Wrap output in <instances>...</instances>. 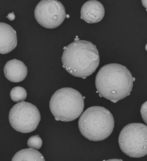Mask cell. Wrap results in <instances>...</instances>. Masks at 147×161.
<instances>
[{
	"instance_id": "6da1fadb",
	"label": "cell",
	"mask_w": 147,
	"mask_h": 161,
	"mask_svg": "<svg viewBox=\"0 0 147 161\" xmlns=\"http://www.w3.org/2000/svg\"><path fill=\"white\" fill-rule=\"evenodd\" d=\"M134 80L125 66L112 63L99 70L95 77V84L100 97L116 103L130 95Z\"/></svg>"
},
{
	"instance_id": "5bb4252c",
	"label": "cell",
	"mask_w": 147,
	"mask_h": 161,
	"mask_svg": "<svg viewBox=\"0 0 147 161\" xmlns=\"http://www.w3.org/2000/svg\"><path fill=\"white\" fill-rule=\"evenodd\" d=\"M140 112L143 120L147 124V101L142 105Z\"/></svg>"
},
{
	"instance_id": "5b68a950",
	"label": "cell",
	"mask_w": 147,
	"mask_h": 161,
	"mask_svg": "<svg viewBox=\"0 0 147 161\" xmlns=\"http://www.w3.org/2000/svg\"><path fill=\"white\" fill-rule=\"evenodd\" d=\"M147 126L141 123L127 125L120 132V148L131 158H143L147 154Z\"/></svg>"
},
{
	"instance_id": "9a60e30c",
	"label": "cell",
	"mask_w": 147,
	"mask_h": 161,
	"mask_svg": "<svg viewBox=\"0 0 147 161\" xmlns=\"http://www.w3.org/2000/svg\"><path fill=\"white\" fill-rule=\"evenodd\" d=\"M8 18L9 20L12 21L15 20V15H14L13 13H10L8 15Z\"/></svg>"
},
{
	"instance_id": "7a4b0ae2",
	"label": "cell",
	"mask_w": 147,
	"mask_h": 161,
	"mask_svg": "<svg viewBox=\"0 0 147 161\" xmlns=\"http://www.w3.org/2000/svg\"><path fill=\"white\" fill-rule=\"evenodd\" d=\"M63 68L75 77L86 79L95 72L100 63L96 46L90 42L75 40L63 51Z\"/></svg>"
},
{
	"instance_id": "7c38bea8",
	"label": "cell",
	"mask_w": 147,
	"mask_h": 161,
	"mask_svg": "<svg viewBox=\"0 0 147 161\" xmlns=\"http://www.w3.org/2000/svg\"><path fill=\"white\" fill-rule=\"evenodd\" d=\"M28 96L25 89L21 86H16L10 92V97L12 100L15 103H20L25 101Z\"/></svg>"
},
{
	"instance_id": "8fae6325",
	"label": "cell",
	"mask_w": 147,
	"mask_h": 161,
	"mask_svg": "<svg viewBox=\"0 0 147 161\" xmlns=\"http://www.w3.org/2000/svg\"><path fill=\"white\" fill-rule=\"evenodd\" d=\"M12 161H44L45 159L40 152L29 148L23 149L17 152L13 157Z\"/></svg>"
},
{
	"instance_id": "30bf717a",
	"label": "cell",
	"mask_w": 147,
	"mask_h": 161,
	"mask_svg": "<svg viewBox=\"0 0 147 161\" xmlns=\"http://www.w3.org/2000/svg\"><path fill=\"white\" fill-rule=\"evenodd\" d=\"M1 49L0 53L8 54L15 48L18 45V37L15 30L7 23H0Z\"/></svg>"
},
{
	"instance_id": "2e32d148",
	"label": "cell",
	"mask_w": 147,
	"mask_h": 161,
	"mask_svg": "<svg viewBox=\"0 0 147 161\" xmlns=\"http://www.w3.org/2000/svg\"><path fill=\"white\" fill-rule=\"evenodd\" d=\"M107 161H122V159H108V160Z\"/></svg>"
},
{
	"instance_id": "9c48e42d",
	"label": "cell",
	"mask_w": 147,
	"mask_h": 161,
	"mask_svg": "<svg viewBox=\"0 0 147 161\" xmlns=\"http://www.w3.org/2000/svg\"><path fill=\"white\" fill-rule=\"evenodd\" d=\"M5 77L12 82L23 81L28 74V67L22 61L17 59L8 61L4 68Z\"/></svg>"
},
{
	"instance_id": "8992f818",
	"label": "cell",
	"mask_w": 147,
	"mask_h": 161,
	"mask_svg": "<svg viewBox=\"0 0 147 161\" xmlns=\"http://www.w3.org/2000/svg\"><path fill=\"white\" fill-rule=\"evenodd\" d=\"M9 121L13 129L23 133L35 130L41 120L40 113L37 107L30 103H18L10 110Z\"/></svg>"
},
{
	"instance_id": "52a82bcc",
	"label": "cell",
	"mask_w": 147,
	"mask_h": 161,
	"mask_svg": "<svg viewBox=\"0 0 147 161\" xmlns=\"http://www.w3.org/2000/svg\"><path fill=\"white\" fill-rule=\"evenodd\" d=\"M65 8L56 0H43L34 10L35 18L38 24L48 29L58 28L65 19Z\"/></svg>"
},
{
	"instance_id": "4fadbf2b",
	"label": "cell",
	"mask_w": 147,
	"mask_h": 161,
	"mask_svg": "<svg viewBox=\"0 0 147 161\" xmlns=\"http://www.w3.org/2000/svg\"><path fill=\"white\" fill-rule=\"evenodd\" d=\"M27 144L28 147L38 150L42 147L43 141L42 139L38 136H33L29 137Z\"/></svg>"
},
{
	"instance_id": "3957f363",
	"label": "cell",
	"mask_w": 147,
	"mask_h": 161,
	"mask_svg": "<svg viewBox=\"0 0 147 161\" xmlns=\"http://www.w3.org/2000/svg\"><path fill=\"white\" fill-rule=\"evenodd\" d=\"M78 127L82 136L89 141H104L111 135L114 130V117L105 108L91 106L81 115Z\"/></svg>"
},
{
	"instance_id": "ba28073f",
	"label": "cell",
	"mask_w": 147,
	"mask_h": 161,
	"mask_svg": "<svg viewBox=\"0 0 147 161\" xmlns=\"http://www.w3.org/2000/svg\"><path fill=\"white\" fill-rule=\"evenodd\" d=\"M104 5L95 0L86 1L81 9V19L89 24L100 22L105 16Z\"/></svg>"
},
{
	"instance_id": "277c9868",
	"label": "cell",
	"mask_w": 147,
	"mask_h": 161,
	"mask_svg": "<svg viewBox=\"0 0 147 161\" xmlns=\"http://www.w3.org/2000/svg\"><path fill=\"white\" fill-rule=\"evenodd\" d=\"M49 107L55 120L72 121L78 119L83 112L84 98L79 91L73 88H61L53 95Z\"/></svg>"
}]
</instances>
